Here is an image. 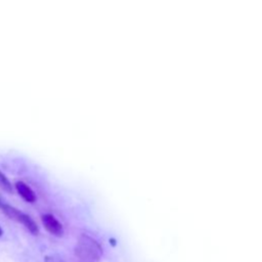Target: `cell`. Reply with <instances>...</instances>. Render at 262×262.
<instances>
[{"label":"cell","mask_w":262,"mask_h":262,"mask_svg":"<svg viewBox=\"0 0 262 262\" xmlns=\"http://www.w3.org/2000/svg\"><path fill=\"white\" fill-rule=\"evenodd\" d=\"M75 254L83 262H98L102 256V248L93 237L81 234L75 247Z\"/></svg>","instance_id":"obj_1"},{"label":"cell","mask_w":262,"mask_h":262,"mask_svg":"<svg viewBox=\"0 0 262 262\" xmlns=\"http://www.w3.org/2000/svg\"><path fill=\"white\" fill-rule=\"evenodd\" d=\"M0 210L6 215L8 216L10 219H13L19 223H21L32 234H38L39 232V228L37 223L27 214L23 213L21 211L17 210L16 208L10 206L9 204L3 202L0 199Z\"/></svg>","instance_id":"obj_2"},{"label":"cell","mask_w":262,"mask_h":262,"mask_svg":"<svg viewBox=\"0 0 262 262\" xmlns=\"http://www.w3.org/2000/svg\"><path fill=\"white\" fill-rule=\"evenodd\" d=\"M42 223L44 227L46 228L47 231L50 233L56 235V236H61L63 233V228L61 223L51 214H44L42 215Z\"/></svg>","instance_id":"obj_3"},{"label":"cell","mask_w":262,"mask_h":262,"mask_svg":"<svg viewBox=\"0 0 262 262\" xmlns=\"http://www.w3.org/2000/svg\"><path fill=\"white\" fill-rule=\"evenodd\" d=\"M15 188L18 192V194L27 202L29 203H34L36 201V194L32 190V188L26 184L24 181H17L15 183Z\"/></svg>","instance_id":"obj_4"},{"label":"cell","mask_w":262,"mask_h":262,"mask_svg":"<svg viewBox=\"0 0 262 262\" xmlns=\"http://www.w3.org/2000/svg\"><path fill=\"white\" fill-rule=\"evenodd\" d=\"M0 186L7 192L12 191V185H11L10 181L8 180V178L1 171H0Z\"/></svg>","instance_id":"obj_5"},{"label":"cell","mask_w":262,"mask_h":262,"mask_svg":"<svg viewBox=\"0 0 262 262\" xmlns=\"http://www.w3.org/2000/svg\"><path fill=\"white\" fill-rule=\"evenodd\" d=\"M3 234V230H2V228H1V226H0V236Z\"/></svg>","instance_id":"obj_6"}]
</instances>
